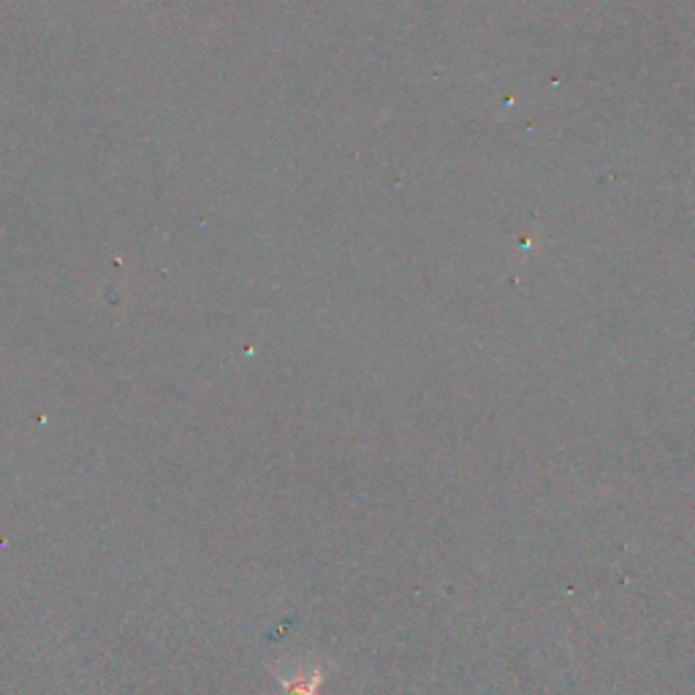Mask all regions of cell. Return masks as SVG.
Returning a JSON list of instances; mask_svg holds the SVG:
<instances>
[{
	"mask_svg": "<svg viewBox=\"0 0 695 695\" xmlns=\"http://www.w3.org/2000/svg\"><path fill=\"white\" fill-rule=\"evenodd\" d=\"M272 674L283 687V695H321L324 682V666L318 663H291V666H275Z\"/></svg>",
	"mask_w": 695,
	"mask_h": 695,
	"instance_id": "1",
	"label": "cell"
}]
</instances>
